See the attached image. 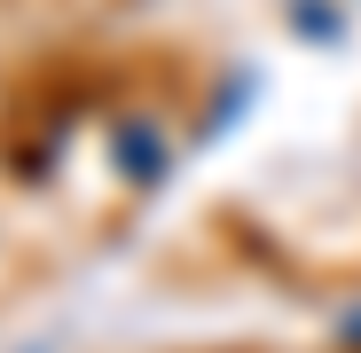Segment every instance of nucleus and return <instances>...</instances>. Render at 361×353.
I'll list each match as a JSON object with an SVG mask.
<instances>
[{"label":"nucleus","instance_id":"f257e3e1","mask_svg":"<svg viewBox=\"0 0 361 353\" xmlns=\"http://www.w3.org/2000/svg\"><path fill=\"white\" fill-rule=\"evenodd\" d=\"M126 157H134V181H157V165H165V157H157V142H149V126L118 134V165H126Z\"/></svg>","mask_w":361,"mask_h":353},{"label":"nucleus","instance_id":"f03ea898","mask_svg":"<svg viewBox=\"0 0 361 353\" xmlns=\"http://www.w3.org/2000/svg\"><path fill=\"white\" fill-rule=\"evenodd\" d=\"M24 353H55V337H39V345H24Z\"/></svg>","mask_w":361,"mask_h":353}]
</instances>
